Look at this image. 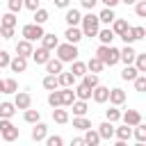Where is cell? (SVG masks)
<instances>
[{
    "instance_id": "484cf974",
    "label": "cell",
    "mask_w": 146,
    "mask_h": 146,
    "mask_svg": "<svg viewBox=\"0 0 146 146\" xmlns=\"http://www.w3.org/2000/svg\"><path fill=\"white\" fill-rule=\"evenodd\" d=\"M114 135H116V139H121V141H125V139H130L132 137V125H121V128H114Z\"/></svg>"
},
{
    "instance_id": "c3c4849f",
    "label": "cell",
    "mask_w": 146,
    "mask_h": 146,
    "mask_svg": "<svg viewBox=\"0 0 146 146\" xmlns=\"http://www.w3.org/2000/svg\"><path fill=\"white\" fill-rule=\"evenodd\" d=\"M43 141H46L48 146H62V144H64V139H62L59 135H52V137H48V135H46V139H43Z\"/></svg>"
},
{
    "instance_id": "277c9868",
    "label": "cell",
    "mask_w": 146,
    "mask_h": 146,
    "mask_svg": "<svg viewBox=\"0 0 146 146\" xmlns=\"http://www.w3.org/2000/svg\"><path fill=\"white\" fill-rule=\"evenodd\" d=\"M0 137L5 141H16L18 139V128L11 123V119H0Z\"/></svg>"
},
{
    "instance_id": "d590c367",
    "label": "cell",
    "mask_w": 146,
    "mask_h": 146,
    "mask_svg": "<svg viewBox=\"0 0 146 146\" xmlns=\"http://www.w3.org/2000/svg\"><path fill=\"white\" fill-rule=\"evenodd\" d=\"M73 128H78V130L84 132L87 128H91V121H89L84 114H82V116H73Z\"/></svg>"
},
{
    "instance_id": "b9f144b4",
    "label": "cell",
    "mask_w": 146,
    "mask_h": 146,
    "mask_svg": "<svg viewBox=\"0 0 146 146\" xmlns=\"http://www.w3.org/2000/svg\"><path fill=\"white\" fill-rule=\"evenodd\" d=\"M82 82H84L89 89H94L96 84H100V82H98V73H84V75H82Z\"/></svg>"
},
{
    "instance_id": "ab89813d",
    "label": "cell",
    "mask_w": 146,
    "mask_h": 146,
    "mask_svg": "<svg viewBox=\"0 0 146 146\" xmlns=\"http://www.w3.org/2000/svg\"><path fill=\"white\" fill-rule=\"evenodd\" d=\"M43 89H48V91H52V89H57L59 87V82H57V75H52V73H48L46 78H43Z\"/></svg>"
},
{
    "instance_id": "8fae6325",
    "label": "cell",
    "mask_w": 146,
    "mask_h": 146,
    "mask_svg": "<svg viewBox=\"0 0 146 146\" xmlns=\"http://www.w3.org/2000/svg\"><path fill=\"white\" fill-rule=\"evenodd\" d=\"M135 55H137V50H135L130 43H125V48H121V50H119V62H123V64H132Z\"/></svg>"
},
{
    "instance_id": "f5cc1de1",
    "label": "cell",
    "mask_w": 146,
    "mask_h": 146,
    "mask_svg": "<svg viewBox=\"0 0 146 146\" xmlns=\"http://www.w3.org/2000/svg\"><path fill=\"white\" fill-rule=\"evenodd\" d=\"M9 52L7 50H0V68H5V66H9Z\"/></svg>"
},
{
    "instance_id": "9a60e30c",
    "label": "cell",
    "mask_w": 146,
    "mask_h": 146,
    "mask_svg": "<svg viewBox=\"0 0 146 146\" xmlns=\"http://www.w3.org/2000/svg\"><path fill=\"white\" fill-rule=\"evenodd\" d=\"M30 57L34 59V64H46V62L50 59V50H46V48L41 46V48H36V50H32Z\"/></svg>"
},
{
    "instance_id": "7dc6e473",
    "label": "cell",
    "mask_w": 146,
    "mask_h": 146,
    "mask_svg": "<svg viewBox=\"0 0 146 146\" xmlns=\"http://www.w3.org/2000/svg\"><path fill=\"white\" fill-rule=\"evenodd\" d=\"M135 14H137L139 18L146 16V0H137V2H135Z\"/></svg>"
},
{
    "instance_id": "4316f807",
    "label": "cell",
    "mask_w": 146,
    "mask_h": 146,
    "mask_svg": "<svg viewBox=\"0 0 146 146\" xmlns=\"http://www.w3.org/2000/svg\"><path fill=\"white\" fill-rule=\"evenodd\" d=\"M14 114H16L14 103H0V119H11Z\"/></svg>"
},
{
    "instance_id": "52a82bcc",
    "label": "cell",
    "mask_w": 146,
    "mask_h": 146,
    "mask_svg": "<svg viewBox=\"0 0 146 146\" xmlns=\"http://www.w3.org/2000/svg\"><path fill=\"white\" fill-rule=\"evenodd\" d=\"M107 96H110V87H103V84H96L94 89H91V98L96 100V103H107Z\"/></svg>"
},
{
    "instance_id": "681fc988",
    "label": "cell",
    "mask_w": 146,
    "mask_h": 146,
    "mask_svg": "<svg viewBox=\"0 0 146 146\" xmlns=\"http://www.w3.org/2000/svg\"><path fill=\"white\" fill-rule=\"evenodd\" d=\"M7 7H9V11L18 14V11L23 9V0H7Z\"/></svg>"
},
{
    "instance_id": "d4e9b609",
    "label": "cell",
    "mask_w": 146,
    "mask_h": 146,
    "mask_svg": "<svg viewBox=\"0 0 146 146\" xmlns=\"http://www.w3.org/2000/svg\"><path fill=\"white\" fill-rule=\"evenodd\" d=\"M73 91H75V98H80V100H89V98H91V89H89L84 82H80Z\"/></svg>"
},
{
    "instance_id": "ac0fdd59",
    "label": "cell",
    "mask_w": 146,
    "mask_h": 146,
    "mask_svg": "<svg viewBox=\"0 0 146 146\" xmlns=\"http://www.w3.org/2000/svg\"><path fill=\"white\" fill-rule=\"evenodd\" d=\"M39 41H41V46H43L46 50H50V52H52V50L57 48V43H59V39H57L55 34H46V32H43V36H41Z\"/></svg>"
},
{
    "instance_id": "e575fe53",
    "label": "cell",
    "mask_w": 146,
    "mask_h": 146,
    "mask_svg": "<svg viewBox=\"0 0 146 146\" xmlns=\"http://www.w3.org/2000/svg\"><path fill=\"white\" fill-rule=\"evenodd\" d=\"M105 119H107V121H112V123L121 121V110H119V105H112L110 110H105Z\"/></svg>"
},
{
    "instance_id": "7c38bea8",
    "label": "cell",
    "mask_w": 146,
    "mask_h": 146,
    "mask_svg": "<svg viewBox=\"0 0 146 146\" xmlns=\"http://www.w3.org/2000/svg\"><path fill=\"white\" fill-rule=\"evenodd\" d=\"M121 121H123L125 125H137V123L141 121V114H139L137 110H125V112L121 114Z\"/></svg>"
},
{
    "instance_id": "e0dca14e",
    "label": "cell",
    "mask_w": 146,
    "mask_h": 146,
    "mask_svg": "<svg viewBox=\"0 0 146 146\" xmlns=\"http://www.w3.org/2000/svg\"><path fill=\"white\" fill-rule=\"evenodd\" d=\"M82 139H84V144H87V146H96V144H100V141H103V139H100V135H98V130H94V128H87Z\"/></svg>"
},
{
    "instance_id": "603a6c76",
    "label": "cell",
    "mask_w": 146,
    "mask_h": 146,
    "mask_svg": "<svg viewBox=\"0 0 146 146\" xmlns=\"http://www.w3.org/2000/svg\"><path fill=\"white\" fill-rule=\"evenodd\" d=\"M137 75H139V71L135 68V64H125V68L121 71V80H125V82H132Z\"/></svg>"
},
{
    "instance_id": "11a10c76",
    "label": "cell",
    "mask_w": 146,
    "mask_h": 146,
    "mask_svg": "<svg viewBox=\"0 0 146 146\" xmlns=\"http://www.w3.org/2000/svg\"><path fill=\"white\" fill-rule=\"evenodd\" d=\"M80 5H82L84 9H89V11H91V9L98 5V0H80Z\"/></svg>"
},
{
    "instance_id": "ba28073f",
    "label": "cell",
    "mask_w": 146,
    "mask_h": 146,
    "mask_svg": "<svg viewBox=\"0 0 146 146\" xmlns=\"http://www.w3.org/2000/svg\"><path fill=\"white\" fill-rule=\"evenodd\" d=\"M14 105H16V110H27V107L32 105V96H30L27 91H16Z\"/></svg>"
},
{
    "instance_id": "4fadbf2b",
    "label": "cell",
    "mask_w": 146,
    "mask_h": 146,
    "mask_svg": "<svg viewBox=\"0 0 146 146\" xmlns=\"http://www.w3.org/2000/svg\"><path fill=\"white\" fill-rule=\"evenodd\" d=\"M107 100H110L112 105H123V103H125V91H123V89H119V87H114V89H110Z\"/></svg>"
},
{
    "instance_id": "1f68e13d",
    "label": "cell",
    "mask_w": 146,
    "mask_h": 146,
    "mask_svg": "<svg viewBox=\"0 0 146 146\" xmlns=\"http://www.w3.org/2000/svg\"><path fill=\"white\" fill-rule=\"evenodd\" d=\"M103 68H105V64H103L98 57H91V59L87 62V71H89V73H100Z\"/></svg>"
},
{
    "instance_id": "5bb4252c",
    "label": "cell",
    "mask_w": 146,
    "mask_h": 146,
    "mask_svg": "<svg viewBox=\"0 0 146 146\" xmlns=\"http://www.w3.org/2000/svg\"><path fill=\"white\" fill-rule=\"evenodd\" d=\"M98 135H100V139H112V137H114V123L105 119V121L98 125Z\"/></svg>"
},
{
    "instance_id": "44dd1931",
    "label": "cell",
    "mask_w": 146,
    "mask_h": 146,
    "mask_svg": "<svg viewBox=\"0 0 146 146\" xmlns=\"http://www.w3.org/2000/svg\"><path fill=\"white\" fill-rule=\"evenodd\" d=\"M73 100H75V91H73V87H62V107H71Z\"/></svg>"
},
{
    "instance_id": "f546056e",
    "label": "cell",
    "mask_w": 146,
    "mask_h": 146,
    "mask_svg": "<svg viewBox=\"0 0 146 146\" xmlns=\"http://www.w3.org/2000/svg\"><path fill=\"white\" fill-rule=\"evenodd\" d=\"M110 27H112V32L119 36V34H121V32L128 27V21H125V18H114V21L110 23Z\"/></svg>"
},
{
    "instance_id": "ee69618b",
    "label": "cell",
    "mask_w": 146,
    "mask_h": 146,
    "mask_svg": "<svg viewBox=\"0 0 146 146\" xmlns=\"http://www.w3.org/2000/svg\"><path fill=\"white\" fill-rule=\"evenodd\" d=\"M18 91V82L14 78H7L5 80V94H16Z\"/></svg>"
},
{
    "instance_id": "8992f818",
    "label": "cell",
    "mask_w": 146,
    "mask_h": 146,
    "mask_svg": "<svg viewBox=\"0 0 146 146\" xmlns=\"http://www.w3.org/2000/svg\"><path fill=\"white\" fill-rule=\"evenodd\" d=\"M9 68H11V73H25V68H27V57H23V55L11 57V59H9Z\"/></svg>"
},
{
    "instance_id": "f907efd6",
    "label": "cell",
    "mask_w": 146,
    "mask_h": 146,
    "mask_svg": "<svg viewBox=\"0 0 146 146\" xmlns=\"http://www.w3.org/2000/svg\"><path fill=\"white\" fill-rule=\"evenodd\" d=\"M23 7H25V9H30V11H34V9H39V7H41V0H23Z\"/></svg>"
},
{
    "instance_id": "ffe728a7",
    "label": "cell",
    "mask_w": 146,
    "mask_h": 146,
    "mask_svg": "<svg viewBox=\"0 0 146 146\" xmlns=\"http://www.w3.org/2000/svg\"><path fill=\"white\" fill-rule=\"evenodd\" d=\"M57 82H59V87H73V84H75V75H73L71 71H68V73H66V71H59V73H57Z\"/></svg>"
},
{
    "instance_id": "74e56055",
    "label": "cell",
    "mask_w": 146,
    "mask_h": 146,
    "mask_svg": "<svg viewBox=\"0 0 146 146\" xmlns=\"http://www.w3.org/2000/svg\"><path fill=\"white\" fill-rule=\"evenodd\" d=\"M16 14L14 11H7L5 16H0V25H5V27H16Z\"/></svg>"
},
{
    "instance_id": "3957f363",
    "label": "cell",
    "mask_w": 146,
    "mask_h": 146,
    "mask_svg": "<svg viewBox=\"0 0 146 146\" xmlns=\"http://www.w3.org/2000/svg\"><path fill=\"white\" fill-rule=\"evenodd\" d=\"M55 52H57V59H62V62H73V59H78V43H57V48H55Z\"/></svg>"
},
{
    "instance_id": "60d3db41",
    "label": "cell",
    "mask_w": 146,
    "mask_h": 146,
    "mask_svg": "<svg viewBox=\"0 0 146 146\" xmlns=\"http://www.w3.org/2000/svg\"><path fill=\"white\" fill-rule=\"evenodd\" d=\"M23 119H25L27 123H36V121H41V112H39V110H30V107H27V110L23 112Z\"/></svg>"
},
{
    "instance_id": "7bdbcfd3",
    "label": "cell",
    "mask_w": 146,
    "mask_h": 146,
    "mask_svg": "<svg viewBox=\"0 0 146 146\" xmlns=\"http://www.w3.org/2000/svg\"><path fill=\"white\" fill-rule=\"evenodd\" d=\"M48 21V9H43V7H39V9H34V23H39V25H43Z\"/></svg>"
},
{
    "instance_id": "83f0119b",
    "label": "cell",
    "mask_w": 146,
    "mask_h": 146,
    "mask_svg": "<svg viewBox=\"0 0 146 146\" xmlns=\"http://www.w3.org/2000/svg\"><path fill=\"white\" fill-rule=\"evenodd\" d=\"M114 18H116V14H114V9H112V7H105V9L98 14V21H100V23H105V25H110Z\"/></svg>"
},
{
    "instance_id": "cb8c5ba5",
    "label": "cell",
    "mask_w": 146,
    "mask_h": 146,
    "mask_svg": "<svg viewBox=\"0 0 146 146\" xmlns=\"http://www.w3.org/2000/svg\"><path fill=\"white\" fill-rule=\"evenodd\" d=\"M71 73H73L75 78H82V75L87 73V64L80 62V59H73V62H71Z\"/></svg>"
},
{
    "instance_id": "6da1fadb",
    "label": "cell",
    "mask_w": 146,
    "mask_h": 146,
    "mask_svg": "<svg viewBox=\"0 0 146 146\" xmlns=\"http://www.w3.org/2000/svg\"><path fill=\"white\" fill-rule=\"evenodd\" d=\"M96 57L105 66H114V64H119V48H114L112 43H100L96 48Z\"/></svg>"
},
{
    "instance_id": "836d02e7",
    "label": "cell",
    "mask_w": 146,
    "mask_h": 146,
    "mask_svg": "<svg viewBox=\"0 0 146 146\" xmlns=\"http://www.w3.org/2000/svg\"><path fill=\"white\" fill-rule=\"evenodd\" d=\"M71 107H73V114H75V116H82V114H87V100H80V98H75V100L71 103Z\"/></svg>"
},
{
    "instance_id": "91938a15",
    "label": "cell",
    "mask_w": 146,
    "mask_h": 146,
    "mask_svg": "<svg viewBox=\"0 0 146 146\" xmlns=\"http://www.w3.org/2000/svg\"><path fill=\"white\" fill-rule=\"evenodd\" d=\"M119 2H123V5H135L137 0H119Z\"/></svg>"
},
{
    "instance_id": "7402d4cb",
    "label": "cell",
    "mask_w": 146,
    "mask_h": 146,
    "mask_svg": "<svg viewBox=\"0 0 146 146\" xmlns=\"http://www.w3.org/2000/svg\"><path fill=\"white\" fill-rule=\"evenodd\" d=\"M80 18H82V14L73 7V9H68L66 7V16H64V21L68 23V25H80Z\"/></svg>"
},
{
    "instance_id": "9f6ffc18",
    "label": "cell",
    "mask_w": 146,
    "mask_h": 146,
    "mask_svg": "<svg viewBox=\"0 0 146 146\" xmlns=\"http://www.w3.org/2000/svg\"><path fill=\"white\" fill-rule=\"evenodd\" d=\"M52 2H55V7H59V9H66L71 0H52Z\"/></svg>"
},
{
    "instance_id": "4dcf8cb0",
    "label": "cell",
    "mask_w": 146,
    "mask_h": 146,
    "mask_svg": "<svg viewBox=\"0 0 146 146\" xmlns=\"http://www.w3.org/2000/svg\"><path fill=\"white\" fill-rule=\"evenodd\" d=\"M98 39H100V43H112V39L116 36L114 32H112V27H103V30H98V34H96Z\"/></svg>"
},
{
    "instance_id": "94428289",
    "label": "cell",
    "mask_w": 146,
    "mask_h": 146,
    "mask_svg": "<svg viewBox=\"0 0 146 146\" xmlns=\"http://www.w3.org/2000/svg\"><path fill=\"white\" fill-rule=\"evenodd\" d=\"M0 94H5V80H0Z\"/></svg>"
},
{
    "instance_id": "30bf717a",
    "label": "cell",
    "mask_w": 146,
    "mask_h": 146,
    "mask_svg": "<svg viewBox=\"0 0 146 146\" xmlns=\"http://www.w3.org/2000/svg\"><path fill=\"white\" fill-rule=\"evenodd\" d=\"M34 128H32V141H43L46 139V135H48V125L46 123H41V121H36V123H32Z\"/></svg>"
},
{
    "instance_id": "db71d44e",
    "label": "cell",
    "mask_w": 146,
    "mask_h": 146,
    "mask_svg": "<svg viewBox=\"0 0 146 146\" xmlns=\"http://www.w3.org/2000/svg\"><path fill=\"white\" fill-rule=\"evenodd\" d=\"M132 34H135V39H144L146 36V30L141 25H137V27H132Z\"/></svg>"
},
{
    "instance_id": "2e32d148",
    "label": "cell",
    "mask_w": 146,
    "mask_h": 146,
    "mask_svg": "<svg viewBox=\"0 0 146 146\" xmlns=\"http://www.w3.org/2000/svg\"><path fill=\"white\" fill-rule=\"evenodd\" d=\"M43 66H46V73H52V75H57L59 71H64V62H62V59H57V57H55V59L50 57Z\"/></svg>"
},
{
    "instance_id": "680465c9",
    "label": "cell",
    "mask_w": 146,
    "mask_h": 146,
    "mask_svg": "<svg viewBox=\"0 0 146 146\" xmlns=\"http://www.w3.org/2000/svg\"><path fill=\"white\" fill-rule=\"evenodd\" d=\"M82 144H84V139H82V137H75V139L71 141V146H82Z\"/></svg>"
},
{
    "instance_id": "9c48e42d",
    "label": "cell",
    "mask_w": 146,
    "mask_h": 146,
    "mask_svg": "<svg viewBox=\"0 0 146 146\" xmlns=\"http://www.w3.org/2000/svg\"><path fill=\"white\" fill-rule=\"evenodd\" d=\"M64 36H66L68 43H80V41H82V30H80L78 25H68L66 32H64Z\"/></svg>"
},
{
    "instance_id": "d6a6232c",
    "label": "cell",
    "mask_w": 146,
    "mask_h": 146,
    "mask_svg": "<svg viewBox=\"0 0 146 146\" xmlns=\"http://www.w3.org/2000/svg\"><path fill=\"white\" fill-rule=\"evenodd\" d=\"M48 105L50 107H62V91L59 89H52L48 94Z\"/></svg>"
},
{
    "instance_id": "8d00e7d4",
    "label": "cell",
    "mask_w": 146,
    "mask_h": 146,
    "mask_svg": "<svg viewBox=\"0 0 146 146\" xmlns=\"http://www.w3.org/2000/svg\"><path fill=\"white\" fill-rule=\"evenodd\" d=\"M132 128H135V130H132L135 139H137L139 144H144V141H146V125H144V123L139 121V123H137V125H132Z\"/></svg>"
},
{
    "instance_id": "bcb514c9",
    "label": "cell",
    "mask_w": 146,
    "mask_h": 146,
    "mask_svg": "<svg viewBox=\"0 0 146 146\" xmlns=\"http://www.w3.org/2000/svg\"><path fill=\"white\" fill-rule=\"evenodd\" d=\"M119 36L123 39V43H132V41H137V39H135V34H132V27H130V25H128V27H125Z\"/></svg>"
},
{
    "instance_id": "6f0895ef",
    "label": "cell",
    "mask_w": 146,
    "mask_h": 146,
    "mask_svg": "<svg viewBox=\"0 0 146 146\" xmlns=\"http://www.w3.org/2000/svg\"><path fill=\"white\" fill-rule=\"evenodd\" d=\"M98 2H103L105 7H112V9H114V7L119 5V0H98Z\"/></svg>"
},
{
    "instance_id": "f6af8a7d",
    "label": "cell",
    "mask_w": 146,
    "mask_h": 146,
    "mask_svg": "<svg viewBox=\"0 0 146 146\" xmlns=\"http://www.w3.org/2000/svg\"><path fill=\"white\" fill-rule=\"evenodd\" d=\"M132 82H135V89L137 91H146V73H139Z\"/></svg>"
},
{
    "instance_id": "f35d334b",
    "label": "cell",
    "mask_w": 146,
    "mask_h": 146,
    "mask_svg": "<svg viewBox=\"0 0 146 146\" xmlns=\"http://www.w3.org/2000/svg\"><path fill=\"white\" fill-rule=\"evenodd\" d=\"M132 64H135V68H137L139 73H146V55H144V52H137L135 59H132Z\"/></svg>"
},
{
    "instance_id": "5b68a950",
    "label": "cell",
    "mask_w": 146,
    "mask_h": 146,
    "mask_svg": "<svg viewBox=\"0 0 146 146\" xmlns=\"http://www.w3.org/2000/svg\"><path fill=\"white\" fill-rule=\"evenodd\" d=\"M21 34H23V39H27V41H39V39L43 36V25H39V23H27V25H23Z\"/></svg>"
},
{
    "instance_id": "d6986e66",
    "label": "cell",
    "mask_w": 146,
    "mask_h": 146,
    "mask_svg": "<svg viewBox=\"0 0 146 146\" xmlns=\"http://www.w3.org/2000/svg\"><path fill=\"white\" fill-rule=\"evenodd\" d=\"M32 50H34V46H32V41H27V39H23V41H18V43H16V55L30 57V55H32Z\"/></svg>"
},
{
    "instance_id": "7a4b0ae2",
    "label": "cell",
    "mask_w": 146,
    "mask_h": 146,
    "mask_svg": "<svg viewBox=\"0 0 146 146\" xmlns=\"http://www.w3.org/2000/svg\"><path fill=\"white\" fill-rule=\"evenodd\" d=\"M80 30H82V36H96L98 34V30H100V21H98V14H94V11H89L87 16H82L80 18Z\"/></svg>"
},
{
    "instance_id": "f1b7e54d",
    "label": "cell",
    "mask_w": 146,
    "mask_h": 146,
    "mask_svg": "<svg viewBox=\"0 0 146 146\" xmlns=\"http://www.w3.org/2000/svg\"><path fill=\"white\" fill-rule=\"evenodd\" d=\"M52 121L55 123H68V112L62 107H52Z\"/></svg>"
},
{
    "instance_id": "816d5d0a",
    "label": "cell",
    "mask_w": 146,
    "mask_h": 146,
    "mask_svg": "<svg viewBox=\"0 0 146 146\" xmlns=\"http://www.w3.org/2000/svg\"><path fill=\"white\" fill-rule=\"evenodd\" d=\"M0 36H2V39H11V36H14V27H5V25H0Z\"/></svg>"
}]
</instances>
